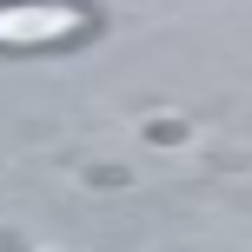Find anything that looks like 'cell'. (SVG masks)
Here are the masks:
<instances>
[{"instance_id":"6da1fadb","label":"cell","mask_w":252,"mask_h":252,"mask_svg":"<svg viewBox=\"0 0 252 252\" xmlns=\"http://www.w3.org/2000/svg\"><path fill=\"white\" fill-rule=\"evenodd\" d=\"M93 33V13L80 0H0V47L7 53H47Z\"/></svg>"}]
</instances>
